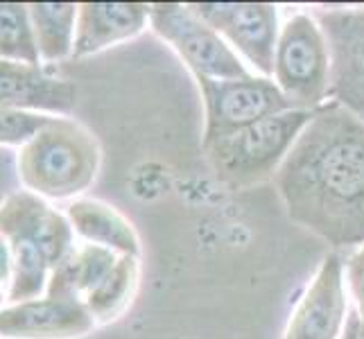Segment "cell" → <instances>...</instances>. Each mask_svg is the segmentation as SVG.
Listing matches in <instances>:
<instances>
[{
    "label": "cell",
    "instance_id": "6da1fadb",
    "mask_svg": "<svg viewBox=\"0 0 364 339\" xmlns=\"http://www.w3.org/2000/svg\"><path fill=\"white\" fill-rule=\"evenodd\" d=\"M294 224L333 249L364 244V120L328 99L274 174Z\"/></svg>",
    "mask_w": 364,
    "mask_h": 339
},
{
    "label": "cell",
    "instance_id": "7a4b0ae2",
    "mask_svg": "<svg viewBox=\"0 0 364 339\" xmlns=\"http://www.w3.org/2000/svg\"><path fill=\"white\" fill-rule=\"evenodd\" d=\"M0 235L7 237L14 256L7 303L43 296L50 274L77 244L66 212L30 190L9 193L0 202Z\"/></svg>",
    "mask_w": 364,
    "mask_h": 339
},
{
    "label": "cell",
    "instance_id": "3957f363",
    "mask_svg": "<svg viewBox=\"0 0 364 339\" xmlns=\"http://www.w3.org/2000/svg\"><path fill=\"white\" fill-rule=\"evenodd\" d=\"M102 149L97 138L64 116L50 120L21 147L16 158L25 190L41 199H80L97 179Z\"/></svg>",
    "mask_w": 364,
    "mask_h": 339
},
{
    "label": "cell",
    "instance_id": "277c9868",
    "mask_svg": "<svg viewBox=\"0 0 364 339\" xmlns=\"http://www.w3.org/2000/svg\"><path fill=\"white\" fill-rule=\"evenodd\" d=\"M310 116L312 111L290 109L204 145L213 174L235 190L274 179Z\"/></svg>",
    "mask_w": 364,
    "mask_h": 339
},
{
    "label": "cell",
    "instance_id": "5b68a950",
    "mask_svg": "<svg viewBox=\"0 0 364 339\" xmlns=\"http://www.w3.org/2000/svg\"><path fill=\"white\" fill-rule=\"evenodd\" d=\"M272 80L294 109L315 111L331 99V45L312 11H294L283 21Z\"/></svg>",
    "mask_w": 364,
    "mask_h": 339
},
{
    "label": "cell",
    "instance_id": "8992f818",
    "mask_svg": "<svg viewBox=\"0 0 364 339\" xmlns=\"http://www.w3.org/2000/svg\"><path fill=\"white\" fill-rule=\"evenodd\" d=\"M149 28L181 57L195 77L237 80L256 75L188 3H149Z\"/></svg>",
    "mask_w": 364,
    "mask_h": 339
},
{
    "label": "cell",
    "instance_id": "52a82bcc",
    "mask_svg": "<svg viewBox=\"0 0 364 339\" xmlns=\"http://www.w3.org/2000/svg\"><path fill=\"white\" fill-rule=\"evenodd\" d=\"M204 99L202 147L235 134L258 120L294 109L272 77L249 75L237 80L195 77Z\"/></svg>",
    "mask_w": 364,
    "mask_h": 339
},
{
    "label": "cell",
    "instance_id": "ba28073f",
    "mask_svg": "<svg viewBox=\"0 0 364 339\" xmlns=\"http://www.w3.org/2000/svg\"><path fill=\"white\" fill-rule=\"evenodd\" d=\"M233 53L262 77L274 75V53L281 34V11L272 3H188Z\"/></svg>",
    "mask_w": 364,
    "mask_h": 339
},
{
    "label": "cell",
    "instance_id": "9c48e42d",
    "mask_svg": "<svg viewBox=\"0 0 364 339\" xmlns=\"http://www.w3.org/2000/svg\"><path fill=\"white\" fill-rule=\"evenodd\" d=\"M348 315L346 265L337 251H331L299 296L281 339H342Z\"/></svg>",
    "mask_w": 364,
    "mask_h": 339
},
{
    "label": "cell",
    "instance_id": "30bf717a",
    "mask_svg": "<svg viewBox=\"0 0 364 339\" xmlns=\"http://www.w3.org/2000/svg\"><path fill=\"white\" fill-rule=\"evenodd\" d=\"M331 45V99L364 120V7L312 11Z\"/></svg>",
    "mask_w": 364,
    "mask_h": 339
},
{
    "label": "cell",
    "instance_id": "8fae6325",
    "mask_svg": "<svg viewBox=\"0 0 364 339\" xmlns=\"http://www.w3.org/2000/svg\"><path fill=\"white\" fill-rule=\"evenodd\" d=\"M80 298L43 294L0 308V339H77L95 328Z\"/></svg>",
    "mask_w": 364,
    "mask_h": 339
},
{
    "label": "cell",
    "instance_id": "7c38bea8",
    "mask_svg": "<svg viewBox=\"0 0 364 339\" xmlns=\"http://www.w3.org/2000/svg\"><path fill=\"white\" fill-rule=\"evenodd\" d=\"M77 84L57 77L43 66L0 59V109L68 116L77 104Z\"/></svg>",
    "mask_w": 364,
    "mask_h": 339
},
{
    "label": "cell",
    "instance_id": "4fadbf2b",
    "mask_svg": "<svg viewBox=\"0 0 364 339\" xmlns=\"http://www.w3.org/2000/svg\"><path fill=\"white\" fill-rule=\"evenodd\" d=\"M149 25V3H80L73 57H91L129 41Z\"/></svg>",
    "mask_w": 364,
    "mask_h": 339
},
{
    "label": "cell",
    "instance_id": "5bb4252c",
    "mask_svg": "<svg viewBox=\"0 0 364 339\" xmlns=\"http://www.w3.org/2000/svg\"><path fill=\"white\" fill-rule=\"evenodd\" d=\"M66 217L80 242L109 249L118 256H141V237L134 224L111 204L89 197L73 199Z\"/></svg>",
    "mask_w": 364,
    "mask_h": 339
},
{
    "label": "cell",
    "instance_id": "9a60e30c",
    "mask_svg": "<svg viewBox=\"0 0 364 339\" xmlns=\"http://www.w3.org/2000/svg\"><path fill=\"white\" fill-rule=\"evenodd\" d=\"M118 258L120 256L109 249L77 242L70 254L50 274L46 294L75 296L84 303V298L116 267Z\"/></svg>",
    "mask_w": 364,
    "mask_h": 339
},
{
    "label": "cell",
    "instance_id": "2e32d148",
    "mask_svg": "<svg viewBox=\"0 0 364 339\" xmlns=\"http://www.w3.org/2000/svg\"><path fill=\"white\" fill-rule=\"evenodd\" d=\"M28 9L43 64L73 57L80 3H28Z\"/></svg>",
    "mask_w": 364,
    "mask_h": 339
},
{
    "label": "cell",
    "instance_id": "e0dca14e",
    "mask_svg": "<svg viewBox=\"0 0 364 339\" xmlns=\"http://www.w3.org/2000/svg\"><path fill=\"white\" fill-rule=\"evenodd\" d=\"M141 279V265L134 256H120L116 267L84 298L86 310L91 312L95 323H111L132 306Z\"/></svg>",
    "mask_w": 364,
    "mask_h": 339
},
{
    "label": "cell",
    "instance_id": "ac0fdd59",
    "mask_svg": "<svg viewBox=\"0 0 364 339\" xmlns=\"http://www.w3.org/2000/svg\"><path fill=\"white\" fill-rule=\"evenodd\" d=\"M0 59L41 66L30 9L25 3H0Z\"/></svg>",
    "mask_w": 364,
    "mask_h": 339
},
{
    "label": "cell",
    "instance_id": "d6986e66",
    "mask_svg": "<svg viewBox=\"0 0 364 339\" xmlns=\"http://www.w3.org/2000/svg\"><path fill=\"white\" fill-rule=\"evenodd\" d=\"M48 120H50V116H43V113L0 109V145L23 147Z\"/></svg>",
    "mask_w": 364,
    "mask_h": 339
},
{
    "label": "cell",
    "instance_id": "ffe728a7",
    "mask_svg": "<svg viewBox=\"0 0 364 339\" xmlns=\"http://www.w3.org/2000/svg\"><path fill=\"white\" fill-rule=\"evenodd\" d=\"M344 265H346L348 290H360V287H364V244L350 251V256L344 260Z\"/></svg>",
    "mask_w": 364,
    "mask_h": 339
},
{
    "label": "cell",
    "instance_id": "44dd1931",
    "mask_svg": "<svg viewBox=\"0 0 364 339\" xmlns=\"http://www.w3.org/2000/svg\"><path fill=\"white\" fill-rule=\"evenodd\" d=\"M14 279V256L5 235H0V294L7 296V290Z\"/></svg>",
    "mask_w": 364,
    "mask_h": 339
},
{
    "label": "cell",
    "instance_id": "7402d4cb",
    "mask_svg": "<svg viewBox=\"0 0 364 339\" xmlns=\"http://www.w3.org/2000/svg\"><path fill=\"white\" fill-rule=\"evenodd\" d=\"M342 339H364V323L360 321L358 312L353 308H350V315H348Z\"/></svg>",
    "mask_w": 364,
    "mask_h": 339
},
{
    "label": "cell",
    "instance_id": "603a6c76",
    "mask_svg": "<svg viewBox=\"0 0 364 339\" xmlns=\"http://www.w3.org/2000/svg\"><path fill=\"white\" fill-rule=\"evenodd\" d=\"M350 292V298H353V303H355V312H358V317L360 321L364 323V287H360V290H348Z\"/></svg>",
    "mask_w": 364,
    "mask_h": 339
},
{
    "label": "cell",
    "instance_id": "cb8c5ba5",
    "mask_svg": "<svg viewBox=\"0 0 364 339\" xmlns=\"http://www.w3.org/2000/svg\"><path fill=\"white\" fill-rule=\"evenodd\" d=\"M3 301H7V296H5V294H0V306H3Z\"/></svg>",
    "mask_w": 364,
    "mask_h": 339
}]
</instances>
